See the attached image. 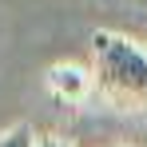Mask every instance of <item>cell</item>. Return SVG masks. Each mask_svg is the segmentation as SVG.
Masks as SVG:
<instances>
[{
  "label": "cell",
  "mask_w": 147,
  "mask_h": 147,
  "mask_svg": "<svg viewBox=\"0 0 147 147\" xmlns=\"http://www.w3.org/2000/svg\"><path fill=\"white\" fill-rule=\"evenodd\" d=\"M92 56H96L92 80L99 96L119 111H139L147 103V52L119 32H96Z\"/></svg>",
  "instance_id": "obj_1"
},
{
  "label": "cell",
  "mask_w": 147,
  "mask_h": 147,
  "mask_svg": "<svg viewBox=\"0 0 147 147\" xmlns=\"http://www.w3.org/2000/svg\"><path fill=\"white\" fill-rule=\"evenodd\" d=\"M92 84H96V80L84 72V68H76V64H56V68H48V88L60 99H68V103H80V99L92 92Z\"/></svg>",
  "instance_id": "obj_2"
},
{
  "label": "cell",
  "mask_w": 147,
  "mask_h": 147,
  "mask_svg": "<svg viewBox=\"0 0 147 147\" xmlns=\"http://www.w3.org/2000/svg\"><path fill=\"white\" fill-rule=\"evenodd\" d=\"M36 131L28 127V123H16V127H8L4 135H0V147H36Z\"/></svg>",
  "instance_id": "obj_3"
},
{
  "label": "cell",
  "mask_w": 147,
  "mask_h": 147,
  "mask_svg": "<svg viewBox=\"0 0 147 147\" xmlns=\"http://www.w3.org/2000/svg\"><path fill=\"white\" fill-rule=\"evenodd\" d=\"M36 147H68V143H64V139H56V135H44Z\"/></svg>",
  "instance_id": "obj_4"
}]
</instances>
